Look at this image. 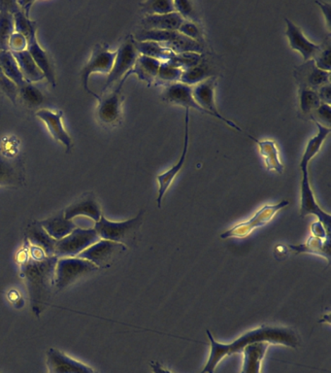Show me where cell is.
Segmentation results:
<instances>
[{"label":"cell","instance_id":"f1b7e54d","mask_svg":"<svg viewBox=\"0 0 331 373\" xmlns=\"http://www.w3.org/2000/svg\"><path fill=\"white\" fill-rule=\"evenodd\" d=\"M15 32L14 18L7 1L0 0V51H9V39Z\"/></svg>","mask_w":331,"mask_h":373},{"label":"cell","instance_id":"d6986e66","mask_svg":"<svg viewBox=\"0 0 331 373\" xmlns=\"http://www.w3.org/2000/svg\"><path fill=\"white\" fill-rule=\"evenodd\" d=\"M162 98L171 105L182 106L188 110L195 109L198 112L215 117L211 113L207 112L195 102V98L193 97V87L182 84V83H173V84L168 85L164 90Z\"/></svg>","mask_w":331,"mask_h":373},{"label":"cell","instance_id":"44dd1931","mask_svg":"<svg viewBox=\"0 0 331 373\" xmlns=\"http://www.w3.org/2000/svg\"><path fill=\"white\" fill-rule=\"evenodd\" d=\"M78 216L89 217L95 223L100 221L102 216V209L94 193L83 194L78 201L73 202L71 206L64 210V217L67 220H73L74 218Z\"/></svg>","mask_w":331,"mask_h":373},{"label":"cell","instance_id":"7bdbcfd3","mask_svg":"<svg viewBox=\"0 0 331 373\" xmlns=\"http://www.w3.org/2000/svg\"><path fill=\"white\" fill-rule=\"evenodd\" d=\"M178 32L186 36V37L191 39V40L200 43L201 45H203L204 42L203 32L201 31L199 25H196V23L185 20V22L181 25L179 30H178Z\"/></svg>","mask_w":331,"mask_h":373},{"label":"cell","instance_id":"7a4b0ae2","mask_svg":"<svg viewBox=\"0 0 331 373\" xmlns=\"http://www.w3.org/2000/svg\"><path fill=\"white\" fill-rule=\"evenodd\" d=\"M207 336L210 341V355L205 367L199 373H214L217 365L222 359L234 354L242 353L243 349L249 344L255 342H268L270 344H279L297 349L300 346V338L296 331L288 326H276L265 325L243 333L240 338L229 344L219 343L215 341L211 331H206Z\"/></svg>","mask_w":331,"mask_h":373},{"label":"cell","instance_id":"ffe728a7","mask_svg":"<svg viewBox=\"0 0 331 373\" xmlns=\"http://www.w3.org/2000/svg\"><path fill=\"white\" fill-rule=\"evenodd\" d=\"M63 116V111L61 110L52 112L47 109H41L38 112H36V117H38L40 120L45 123L54 139L64 144L66 147V152L69 153L72 149V139L64 129Z\"/></svg>","mask_w":331,"mask_h":373},{"label":"cell","instance_id":"ee69618b","mask_svg":"<svg viewBox=\"0 0 331 373\" xmlns=\"http://www.w3.org/2000/svg\"><path fill=\"white\" fill-rule=\"evenodd\" d=\"M330 39H327V42L323 44L322 50L313 59L315 61V66L323 71H330L331 69L330 62Z\"/></svg>","mask_w":331,"mask_h":373},{"label":"cell","instance_id":"ba28073f","mask_svg":"<svg viewBox=\"0 0 331 373\" xmlns=\"http://www.w3.org/2000/svg\"><path fill=\"white\" fill-rule=\"evenodd\" d=\"M116 52H117V54H116L113 69L111 70L110 73L108 74L107 80H106L104 87L102 88V93H105L114 84L120 82L133 69L136 59L139 57V53L137 52L136 46H134L133 36L131 35L124 41L120 48Z\"/></svg>","mask_w":331,"mask_h":373},{"label":"cell","instance_id":"f546056e","mask_svg":"<svg viewBox=\"0 0 331 373\" xmlns=\"http://www.w3.org/2000/svg\"><path fill=\"white\" fill-rule=\"evenodd\" d=\"M315 124H317L318 134H315L313 138L310 139L309 142H308L306 149H305L304 154L302 155V159L300 160V170L308 168L309 162H311L313 158L320 152V147H322L323 142H325L327 137L330 136L331 131L330 128H325V126L318 123H315Z\"/></svg>","mask_w":331,"mask_h":373},{"label":"cell","instance_id":"b9f144b4","mask_svg":"<svg viewBox=\"0 0 331 373\" xmlns=\"http://www.w3.org/2000/svg\"><path fill=\"white\" fill-rule=\"evenodd\" d=\"M182 73L183 70L169 66L167 62L162 61L157 78L160 81L171 83L173 84V83L180 82Z\"/></svg>","mask_w":331,"mask_h":373},{"label":"cell","instance_id":"d6a6232c","mask_svg":"<svg viewBox=\"0 0 331 373\" xmlns=\"http://www.w3.org/2000/svg\"><path fill=\"white\" fill-rule=\"evenodd\" d=\"M289 248L291 251H296V254L312 253L322 255L327 259L328 264L330 263V237L323 241L320 238L312 237L305 244L289 245Z\"/></svg>","mask_w":331,"mask_h":373},{"label":"cell","instance_id":"8992f818","mask_svg":"<svg viewBox=\"0 0 331 373\" xmlns=\"http://www.w3.org/2000/svg\"><path fill=\"white\" fill-rule=\"evenodd\" d=\"M100 238L95 229L76 227L63 239L56 241L55 256L61 258H74L94 245Z\"/></svg>","mask_w":331,"mask_h":373},{"label":"cell","instance_id":"836d02e7","mask_svg":"<svg viewBox=\"0 0 331 373\" xmlns=\"http://www.w3.org/2000/svg\"><path fill=\"white\" fill-rule=\"evenodd\" d=\"M210 77H213V71H212L210 66L205 62L201 61L198 66L193 67V69L183 71L180 83L191 87V85H195L199 83L205 81Z\"/></svg>","mask_w":331,"mask_h":373},{"label":"cell","instance_id":"2e32d148","mask_svg":"<svg viewBox=\"0 0 331 373\" xmlns=\"http://www.w3.org/2000/svg\"><path fill=\"white\" fill-rule=\"evenodd\" d=\"M36 31H37V27L33 28L28 33L27 37H25L28 40L27 51L32 57V59H35L36 64L40 67L41 71L43 72L44 76L50 83L52 87L56 88L55 67L52 64L50 57H49L47 52L43 50L42 47L38 43L37 37H36Z\"/></svg>","mask_w":331,"mask_h":373},{"label":"cell","instance_id":"8fae6325","mask_svg":"<svg viewBox=\"0 0 331 373\" xmlns=\"http://www.w3.org/2000/svg\"><path fill=\"white\" fill-rule=\"evenodd\" d=\"M302 171L301 182V208H300V216L305 218L308 215H315L322 223L323 227L327 235L330 237L331 216L330 214L323 211L317 201H315V194L313 193L311 185H310L309 174L308 168H303Z\"/></svg>","mask_w":331,"mask_h":373},{"label":"cell","instance_id":"bcb514c9","mask_svg":"<svg viewBox=\"0 0 331 373\" xmlns=\"http://www.w3.org/2000/svg\"><path fill=\"white\" fill-rule=\"evenodd\" d=\"M310 119L314 120L315 123L322 124L325 128L330 129V120H331V107L330 105H325L322 103L319 106V108L312 114Z\"/></svg>","mask_w":331,"mask_h":373},{"label":"cell","instance_id":"8d00e7d4","mask_svg":"<svg viewBox=\"0 0 331 373\" xmlns=\"http://www.w3.org/2000/svg\"><path fill=\"white\" fill-rule=\"evenodd\" d=\"M180 35L181 33L178 31L141 30L140 32L137 33L134 39L139 42L152 41V42L167 43L175 40Z\"/></svg>","mask_w":331,"mask_h":373},{"label":"cell","instance_id":"e0dca14e","mask_svg":"<svg viewBox=\"0 0 331 373\" xmlns=\"http://www.w3.org/2000/svg\"><path fill=\"white\" fill-rule=\"evenodd\" d=\"M188 124H190V110L186 109L185 115V137H183V147L182 155H181L180 160L176 163L174 167L170 168L169 170L164 173V174L157 176V182H159V196H157V203L159 208H162V199L164 198V194L167 193L168 188L171 185L173 180H174L176 175L182 170L183 165H185L186 159H187L188 149Z\"/></svg>","mask_w":331,"mask_h":373},{"label":"cell","instance_id":"db71d44e","mask_svg":"<svg viewBox=\"0 0 331 373\" xmlns=\"http://www.w3.org/2000/svg\"><path fill=\"white\" fill-rule=\"evenodd\" d=\"M95 373H97V372H95Z\"/></svg>","mask_w":331,"mask_h":373},{"label":"cell","instance_id":"681fc988","mask_svg":"<svg viewBox=\"0 0 331 373\" xmlns=\"http://www.w3.org/2000/svg\"><path fill=\"white\" fill-rule=\"evenodd\" d=\"M311 230L314 237L320 238V239H327V237H330V235H327V232H325L322 223L319 221L312 224Z\"/></svg>","mask_w":331,"mask_h":373},{"label":"cell","instance_id":"4316f807","mask_svg":"<svg viewBox=\"0 0 331 373\" xmlns=\"http://www.w3.org/2000/svg\"><path fill=\"white\" fill-rule=\"evenodd\" d=\"M248 137L252 139L258 144L260 148V153L261 157L265 159L266 170L268 171H276V172H284V165L281 162L280 158H279L278 147H277L276 142L273 140H258L248 134Z\"/></svg>","mask_w":331,"mask_h":373},{"label":"cell","instance_id":"484cf974","mask_svg":"<svg viewBox=\"0 0 331 373\" xmlns=\"http://www.w3.org/2000/svg\"><path fill=\"white\" fill-rule=\"evenodd\" d=\"M160 64L162 61H157L156 59L139 54L133 69L124 78L128 79L131 75L136 74L141 81L146 82L148 87H151L152 83L157 79Z\"/></svg>","mask_w":331,"mask_h":373},{"label":"cell","instance_id":"e575fe53","mask_svg":"<svg viewBox=\"0 0 331 373\" xmlns=\"http://www.w3.org/2000/svg\"><path fill=\"white\" fill-rule=\"evenodd\" d=\"M162 44L174 54L196 53L201 54L204 52L203 45L182 35L175 40Z\"/></svg>","mask_w":331,"mask_h":373},{"label":"cell","instance_id":"5bb4252c","mask_svg":"<svg viewBox=\"0 0 331 373\" xmlns=\"http://www.w3.org/2000/svg\"><path fill=\"white\" fill-rule=\"evenodd\" d=\"M47 367L49 373H95L89 365L72 359L56 348L47 351Z\"/></svg>","mask_w":331,"mask_h":373},{"label":"cell","instance_id":"f907efd6","mask_svg":"<svg viewBox=\"0 0 331 373\" xmlns=\"http://www.w3.org/2000/svg\"><path fill=\"white\" fill-rule=\"evenodd\" d=\"M315 4L319 5L320 10L323 11V16L327 20V25L328 28L330 30V17H331V4L327 2L315 1Z\"/></svg>","mask_w":331,"mask_h":373},{"label":"cell","instance_id":"7dc6e473","mask_svg":"<svg viewBox=\"0 0 331 373\" xmlns=\"http://www.w3.org/2000/svg\"><path fill=\"white\" fill-rule=\"evenodd\" d=\"M9 51L12 53H18V52H23L27 50L28 40L24 35L15 31L9 39L8 44Z\"/></svg>","mask_w":331,"mask_h":373},{"label":"cell","instance_id":"d590c367","mask_svg":"<svg viewBox=\"0 0 331 373\" xmlns=\"http://www.w3.org/2000/svg\"><path fill=\"white\" fill-rule=\"evenodd\" d=\"M320 105L322 102L317 90L306 87H299V107L304 115L310 118Z\"/></svg>","mask_w":331,"mask_h":373},{"label":"cell","instance_id":"f5cc1de1","mask_svg":"<svg viewBox=\"0 0 331 373\" xmlns=\"http://www.w3.org/2000/svg\"><path fill=\"white\" fill-rule=\"evenodd\" d=\"M169 373H172V372H169Z\"/></svg>","mask_w":331,"mask_h":373},{"label":"cell","instance_id":"ab89813d","mask_svg":"<svg viewBox=\"0 0 331 373\" xmlns=\"http://www.w3.org/2000/svg\"><path fill=\"white\" fill-rule=\"evenodd\" d=\"M18 95L25 101V105L30 107H38L44 102V95L40 89L33 85L32 83H25L22 88L18 89Z\"/></svg>","mask_w":331,"mask_h":373},{"label":"cell","instance_id":"83f0119b","mask_svg":"<svg viewBox=\"0 0 331 373\" xmlns=\"http://www.w3.org/2000/svg\"><path fill=\"white\" fill-rule=\"evenodd\" d=\"M12 54L15 59H16L18 66H19L20 72H22L25 81L32 84V83L40 82L45 78L43 72L41 71L35 59H32V57L30 56L27 50Z\"/></svg>","mask_w":331,"mask_h":373},{"label":"cell","instance_id":"277c9868","mask_svg":"<svg viewBox=\"0 0 331 373\" xmlns=\"http://www.w3.org/2000/svg\"><path fill=\"white\" fill-rule=\"evenodd\" d=\"M100 271L90 261L74 256L59 259L55 271L56 292H61L80 280L86 278Z\"/></svg>","mask_w":331,"mask_h":373},{"label":"cell","instance_id":"ac0fdd59","mask_svg":"<svg viewBox=\"0 0 331 373\" xmlns=\"http://www.w3.org/2000/svg\"><path fill=\"white\" fill-rule=\"evenodd\" d=\"M284 20L287 23L286 36L288 37L289 46L292 50L299 51L304 61L314 59L322 50L323 45L310 42L297 25L287 18Z\"/></svg>","mask_w":331,"mask_h":373},{"label":"cell","instance_id":"60d3db41","mask_svg":"<svg viewBox=\"0 0 331 373\" xmlns=\"http://www.w3.org/2000/svg\"><path fill=\"white\" fill-rule=\"evenodd\" d=\"M174 8L175 12H177L183 18V20L196 23V25H199L200 19H199V15L196 12L195 8L193 7V2L187 1V0H176L174 1Z\"/></svg>","mask_w":331,"mask_h":373},{"label":"cell","instance_id":"4dcf8cb0","mask_svg":"<svg viewBox=\"0 0 331 373\" xmlns=\"http://www.w3.org/2000/svg\"><path fill=\"white\" fill-rule=\"evenodd\" d=\"M0 67L6 77L16 85L18 89L27 83L11 52L0 51Z\"/></svg>","mask_w":331,"mask_h":373},{"label":"cell","instance_id":"9a60e30c","mask_svg":"<svg viewBox=\"0 0 331 373\" xmlns=\"http://www.w3.org/2000/svg\"><path fill=\"white\" fill-rule=\"evenodd\" d=\"M294 76L299 87H306L315 90L323 85L330 84V72L318 69L313 59L304 61L301 66L296 67Z\"/></svg>","mask_w":331,"mask_h":373},{"label":"cell","instance_id":"f35d334b","mask_svg":"<svg viewBox=\"0 0 331 373\" xmlns=\"http://www.w3.org/2000/svg\"><path fill=\"white\" fill-rule=\"evenodd\" d=\"M203 61V56L196 53L175 54L170 61L167 62L169 66L176 67L185 71V70L193 69Z\"/></svg>","mask_w":331,"mask_h":373},{"label":"cell","instance_id":"5b68a950","mask_svg":"<svg viewBox=\"0 0 331 373\" xmlns=\"http://www.w3.org/2000/svg\"><path fill=\"white\" fill-rule=\"evenodd\" d=\"M117 52L109 51L107 44H97L92 50L90 61L81 71V80L85 90L100 100V95L89 88L90 75L94 73L109 74L113 69Z\"/></svg>","mask_w":331,"mask_h":373},{"label":"cell","instance_id":"6da1fadb","mask_svg":"<svg viewBox=\"0 0 331 373\" xmlns=\"http://www.w3.org/2000/svg\"><path fill=\"white\" fill-rule=\"evenodd\" d=\"M17 259L20 276L27 285L32 309L40 317L56 292L55 271L59 258L46 255L41 249L30 245L25 239Z\"/></svg>","mask_w":331,"mask_h":373},{"label":"cell","instance_id":"30bf717a","mask_svg":"<svg viewBox=\"0 0 331 373\" xmlns=\"http://www.w3.org/2000/svg\"><path fill=\"white\" fill-rule=\"evenodd\" d=\"M216 85L217 77L215 76L208 78L205 81L195 85L193 88V97L195 98V102L207 112L214 115L215 118L226 123L230 128L234 129L235 131L243 132V129L238 124L229 120V119L224 118L217 109L216 103H215V88H216Z\"/></svg>","mask_w":331,"mask_h":373},{"label":"cell","instance_id":"603a6c76","mask_svg":"<svg viewBox=\"0 0 331 373\" xmlns=\"http://www.w3.org/2000/svg\"><path fill=\"white\" fill-rule=\"evenodd\" d=\"M270 343L255 342L243 349V365L241 373H261V362L265 357Z\"/></svg>","mask_w":331,"mask_h":373},{"label":"cell","instance_id":"7c38bea8","mask_svg":"<svg viewBox=\"0 0 331 373\" xmlns=\"http://www.w3.org/2000/svg\"><path fill=\"white\" fill-rule=\"evenodd\" d=\"M289 202L288 201H281L280 203L277 206H266L260 209L255 217H253L250 221L247 223H242V224L237 225L234 229L227 230V232L222 233L221 235L222 238L229 237H245L249 235L253 230L257 229V227H263L272 220L274 215L277 212L280 211L284 207L288 206Z\"/></svg>","mask_w":331,"mask_h":373},{"label":"cell","instance_id":"1f68e13d","mask_svg":"<svg viewBox=\"0 0 331 373\" xmlns=\"http://www.w3.org/2000/svg\"><path fill=\"white\" fill-rule=\"evenodd\" d=\"M134 46H136L139 54L156 59L160 61H170L175 56V54L172 51L165 48L162 43L152 42V41L139 42V41H136L134 39Z\"/></svg>","mask_w":331,"mask_h":373},{"label":"cell","instance_id":"52a82bcc","mask_svg":"<svg viewBox=\"0 0 331 373\" xmlns=\"http://www.w3.org/2000/svg\"><path fill=\"white\" fill-rule=\"evenodd\" d=\"M126 250L128 247L121 243L100 239L86 249L78 256L90 261L98 269H103L113 266L126 252Z\"/></svg>","mask_w":331,"mask_h":373},{"label":"cell","instance_id":"c3c4849f","mask_svg":"<svg viewBox=\"0 0 331 373\" xmlns=\"http://www.w3.org/2000/svg\"><path fill=\"white\" fill-rule=\"evenodd\" d=\"M320 102L330 105L331 103V87L330 84L323 85L317 90Z\"/></svg>","mask_w":331,"mask_h":373},{"label":"cell","instance_id":"9c48e42d","mask_svg":"<svg viewBox=\"0 0 331 373\" xmlns=\"http://www.w3.org/2000/svg\"><path fill=\"white\" fill-rule=\"evenodd\" d=\"M126 81V79H121L112 93L100 97L97 107V118L100 123L111 126L120 124L124 100L121 89Z\"/></svg>","mask_w":331,"mask_h":373},{"label":"cell","instance_id":"3957f363","mask_svg":"<svg viewBox=\"0 0 331 373\" xmlns=\"http://www.w3.org/2000/svg\"><path fill=\"white\" fill-rule=\"evenodd\" d=\"M144 214V210H141L136 217L125 222L109 221L102 215L100 221L95 223V232L100 239L121 243L126 247H133L138 240V235L143 225Z\"/></svg>","mask_w":331,"mask_h":373},{"label":"cell","instance_id":"74e56055","mask_svg":"<svg viewBox=\"0 0 331 373\" xmlns=\"http://www.w3.org/2000/svg\"><path fill=\"white\" fill-rule=\"evenodd\" d=\"M142 12L146 16L167 15L175 12L171 0H149L140 4Z\"/></svg>","mask_w":331,"mask_h":373},{"label":"cell","instance_id":"cb8c5ba5","mask_svg":"<svg viewBox=\"0 0 331 373\" xmlns=\"http://www.w3.org/2000/svg\"><path fill=\"white\" fill-rule=\"evenodd\" d=\"M185 22L177 12L167 15L145 16L142 20V30L178 31Z\"/></svg>","mask_w":331,"mask_h":373},{"label":"cell","instance_id":"f6af8a7d","mask_svg":"<svg viewBox=\"0 0 331 373\" xmlns=\"http://www.w3.org/2000/svg\"><path fill=\"white\" fill-rule=\"evenodd\" d=\"M0 90L12 101L14 105H16L18 97V88L16 85L6 77L4 72L2 71L0 67Z\"/></svg>","mask_w":331,"mask_h":373},{"label":"cell","instance_id":"816d5d0a","mask_svg":"<svg viewBox=\"0 0 331 373\" xmlns=\"http://www.w3.org/2000/svg\"><path fill=\"white\" fill-rule=\"evenodd\" d=\"M150 367L154 373H169V370L164 369L159 362H152Z\"/></svg>","mask_w":331,"mask_h":373},{"label":"cell","instance_id":"4fadbf2b","mask_svg":"<svg viewBox=\"0 0 331 373\" xmlns=\"http://www.w3.org/2000/svg\"><path fill=\"white\" fill-rule=\"evenodd\" d=\"M25 184L24 163L17 155L0 152V186L18 189Z\"/></svg>","mask_w":331,"mask_h":373},{"label":"cell","instance_id":"d4e9b609","mask_svg":"<svg viewBox=\"0 0 331 373\" xmlns=\"http://www.w3.org/2000/svg\"><path fill=\"white\" fill-rule=\"evenodd\" d=\"M40 222L48 235L56 240L63 239L77 227L72 220H67L64 217V210L59 211L55 216Z\"/></svg>","mask_w":331,"mask_h":373},{"label":"cell","instance_id":"7402d4cb","mask_svg":"<svg viewBox=\"0 0 331 373\" xmlns=\"http://www.w3.org/2000/svg\"><path fill=\"white\" fill-rule=\"evenodd\" d=\"M25 239L30 245L41 249L47 256H55L56 239L50 237L43 229L40 221H33L25 230Z\"/></svg>","mask_w":331,"mask_h":373}]
</instances>
